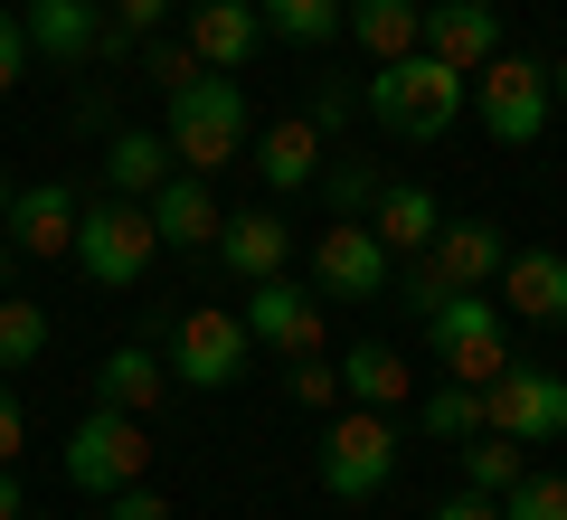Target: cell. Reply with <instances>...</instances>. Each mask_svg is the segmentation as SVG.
<instances>
[{
    "mask_svg": "<svg viewBox=\"0 0 567 520\" xmlns=\"http://www.w3.org/2000/svg\"><path fill=\"white\" fill-rule=\"evenodd\" d=\"M464 104H473V77H454L445 58H388L379 77L360 85V114L379 123V133H406V142H445L454 123H464Z\"/></svg>",
    "mask_w": 567,
    "mask_h": 520,
    "instance_id": "1",
    "label": "cell"
},
{
    "mask_svg": "<svg viewBox=\"0 0 567 520\" xmlns=\"http://www.w3.org/2000/svg\"><path fill=\"white\" fill-rule=\"evenodd\" d=\"M171 161L181 171H199V181H218L227 161H246V85L237 77H218V67H199V77H181L171 85Z\"/></svg>",
    "mask_w": 567,
    "mask_h": 520,
    "instance_id": "2",
    "label": "cell"
},
{
    "mask_svg": "<svg viewBox=\"0 0 567 520\" xmlns=\"http://www.w3.org/2000/svg\"><path fill=\"white\" fill-rule=\"evenodd\" d=\"M76 275L104 284V294H133L142 275H152V256H162V237H152V208L142 200H114V190H95V200H76Z\"/></svg>",
    "mask_w": 567,
    "mask_h": 520,
    "instance_id": "3",
    "label": "cell"
},
{
    "mask_svg": "<svg viewBox=\"0 0 567 520\" xmlns=\"http://www.w3.org/2000/svg\"><path fill=\"white\" fill-rule=\"evenodd\" d=\"M425 350H435V369L464 379V388L502 379V369H511V322H502V303H492V294H445L435 313H425Z\"/></svg>",
    "mask_w": 567,
    "mask_h": 520,
    "instance_id": "4",
    "label": "cell"
},
{
    "mask_svg": "<svg viewBox=\"0 0 567 520\" xmlns=\"http://www.w3.org/2000/svg\"><path fill=\"white\" fill-rule=\"evenodd\" d=\"M398 482V417L379 407H341L322 426V492L331 501H379Z\"/></svg>",
    "mask_w": 567,
    "mask_h": 520,
    "instance_id": "5",
    "label": "cell"
},
{
    "mask_svg": "<svg viewBox=\"0 0 567 520\" xmlns=\"http://www.w3.org/2000/svg\"><path fill=\"white\" fill-rule=\"evenodd\" d=\"M473 114H483V133L492 142H511V152H529V142L548 133V114H558V95H548V67L539 58H492V67H473Z\"/></svg>",
    "mask_w": 567,
    "mask_h": 520,
    "instance_id": "6",
    "label": "cell"
},
{
    "mask_svg": "<svg viewBox=\"0 0 567 520\" xmlns=\"http://www.w3.org/2000/svg\"><path fill=\"white\" fill-rule=\"evenodd\" d=\"M20 39L48 67H95V58H133V29H114L104 0H20Z\"/></svg>",
    "mask_w": 567,
    "mask_h": 520,
    "instance_id": "7",
    "label": "cell"
},
{
    "mask_svg": "<svg viewBox=\"0 0 567 520\" xmlns=\"http://www.w3.org/2000/svg\"><path fill=\"white\" fill-rule=\"evenodd\" d=\"M483 426L511 445H529V455H548V445L567 436V379L539 360H511L502 379H483Z\"/></svg>",
    "mask_w": 567,
    "mask_h": 520,
    "instance_id": "8",
    "label": "cell"
},
{
    "mask_svg": "<svg viewBox=\"0 0 567 520\" xmlns=\"http://www.w3.org/2000/svg\"><path fill=\"white\" fill-rule=\"evenodd\" d=\"M142 463H152V436H142V417H123V407H85L76 426H66V482L76 492H123V482H142Z\"/></svg>",
    "mask_w": 567,
    "mask_h": 520,
    "instance_id": "9",
    "label": "cell"
},
{
    "mask_svg": "<svg viewBox=\"0 0 567 520\" xmlns=\"http://www.w3.org/2000/svg\"><path fill=\"white\" fill-rule=\"evenodd\" d=\"M388 275H398V256L379 246L369 218H322V237H312V275H303L322 303H379Z\"/></svg>",
    "mask_w": 567,
    "mask_h": 520,
    "instance_id": "10",
    "label": "cell"
},
{
    "mask_svg": "<svg viewBox=\"0 0 567 520\" xmlns=\"http://www.w3.org/2000/svg\"><path fill=\"white\" fill-rule=\"evenodd\" d=\"M246 322L237 313H218V303H199V313H181L171 322V379L181 388H237L246 379Z\"/></svg>",
    "mask_w": 567,
    "mask_h": 520,
    "instance_id": "11",
    "label": "cell"
},
{
    "mask_svg": "<svg viewBox=\"0 0 567 520\" xmlns=\"http://www.w3.org/2000/svg\"><path fill=\"white\" fill-rule=\"evenodd\" d=\"M322 313L331 303L312 294L303 275H256L246 284V340H265V350H284V360H303V350H322Z\"/></svg>",
    "mask_w": 567,
    "mask_h": 520,
    "instance_id": "12",
    "label": "cell"
},
{
    "mask_svg": "<svg viewBox=\"0 0 567 520\" xmlns=\"http://www.w3.org/2000/svg\"><path fill=\"white\" fill-rule=\"evenodd\" d=\"M181 39L199 48V67L246 77V58L265 48V20H256V0H181Z\"/></svg>",
    "mask_w": 567,
    "mask_h": 520,
    "instance_id": "13",
    "label": "cell"
},
{
    "mask_svg": "<svg viewBox=\"0 0 567 520\" xmlns=\"http://www.w3.org/2000/svg\"><path fill=\"white\" fill-rule=\"evenodd\" d=\"M425 58H445L454 77H473V67L502 58V10L492 0H425Z\"/></svg>",
    "mask_w": 567,
    "mask_h": 520,
    "instance_id": "14",
    "label": "cell"
},
{
    "mask_svg": "<svg viewBox=\"0 0 567 520\" xmlns=\"http://www.w3.org/2000/svg\"><path fill=\"white\" fill-rule=\"evenodd\" d=\"M0 237L20 246V256H66L76 246V190L66 181H29L0 200Z\"/></svg>",
    "mask_w": 567,
    "mask_h": 520,
    "instance_id": "15",
    "label": "cell"
},
{
    "mask_svg": "<svg viewBox=\"0 0 567 520\" xmlns=\"http://www.w3.org/2000/svg\"><path fill=\"white\" fill-rule=\"evenodd\" d=\"M425 256H435V275H445V284H464V294H492V275L511 265V227H502V218H445Z\"/></svg>",
    "mask_w": 567,
    "mask_h": 520,
    "instance_id": "16",
    "label": "cell"
},
{
    "mask_svg": "<svg viewBox=\"0 0 567 520\" xmlns=\"http://www.w3.org/2000/svg\"><path fill=\"white\" fill-rule=\"evenodd\" d=\"M492 284H502V303H511L520 322L567 332V256H558V246H511V265H502Z\"/></svg>",
    "mask_w": 567,
    "mask_h": 520,
    "instance_id": "17",
    "label": "cell"
},
{
    "mask_svg": "<svg viewBox=\"0 0 567 520\" xmlns=\"http://www.w3.org/2000/svg\"><path fill=\"white\" fill-rule=\"evenodd\" d=\"M218 265L237 284L284 275V265H293V218H284V208H237V218H218Z\"/></svg>",
    "mask_w": 567,
    "mask_h": 520,
    "instance_id": "18",
    "label": "cell"
},
{
    "mask_svg": "<svg viewBox=\"0 0 567 520\" xmlns=\"http://www.w3.org/2000/svg\"><path fill=\"white\" fill-rule=\"evenodd\" d=\"M246 161H256V181L275 190V200H293V190L322 181V133H312L303 114H284V123H265V133L246 142Z\"/></svg>",
    "mask_w": 567,
    "mask_h": 520,
    "instance_id": "19",
    "label": "cell"
},
{
    "mask_svg": "<svg viewBox=\"0 0 567 520\" xmlns=\"http://www.w3.org/2000/svg\"><path fill=\"white\" fill-rule=\"evenodd\" d=\"M142 208H152V237H162V246H218V218H227L218 190H208L199 171H171Z\"/></svg>",
    "mask_w": 567,
    "mask_h": 520,
    "instance_id": "20",
    "label": "cell"
},
{
    "mask_svg": "<svg viewBox=\"0 0 567 520\" xmlns=\"http://www.w3.org/2000/svg\"><path fill=\"white\" fill-rule=\"evenodd\" d=\"M162 398H171V360H162V350L123 340V350H104V360H95V407H123V417H152Z\"/></svg>",
    "mask_w": 567,
    "mask_h": 520,
    "instance_id": "21",
    "label": "cell"
},
{
    "mask_svg": "<svg viewBox=\"0 0 567 520\" xmlns=\"http://www.w3.org/2000/svg\"><path fill=\"white\" fill-rule=\"evenodd\" d=\"M369 227H379L388 256H425V246H435V227H445V208H435V190H425V181H379Z\"/></svg>",
    "mask_w": 567,
    "mask_h": 520,
    "instance_id": "22",
    "label": "cell"
},
{
    "mask_svg": "<svg viewBox=\"0 0 567 520\" xmlns=\"http://www.w3.org/2000/svg\"><path fill=\"white\" fill-rule=\"evenodd\" d=\"M341 398H350V407H379V417H398V407L416 398V369H406V350H388V340L341 350Z\"/></svg>",
    "mask_w": 567,
    "mask_h": 520,
    "instance_id": "23",
    "label": "cell"
},
{
    "mask_svg": "<svg viewBox=\"0 0 567 520\" xmlns=\"http://www.w3.org/2000/svg\"><path fill=\"white\" fill-rule=\"evenodd\" d=\"M341 29L369 48V67L416 58V39H425V0H350V10H341Z\"/></svg>",
    "mask_w": 567,
    "mask_h": 520,
    "instance_id": "24",
    "label": "cell"
},
{
    "mask_svg": "<svg viewBox=\"0 0 567 520\" xmlns=\"http://www.w3.org/2000/svg\"><path fill=\"white\" fill-rule=\"evenodd\" d=\"M171 171H181V161H171L162 133H114L104 142V190H114V200H152Z\"/></svg>",
    "mask_w": 567,
    "mask_h": 520,
    "instance_id": "25",
    "label": "cell"
},
{
    "mask_svg": "<svg viewBox=\"0 0 567 520\" xmlns=\"http://www.w3.org/2000/svg\"><path fill=\"white\" fill-rule=\"evenodd\" d=\"M416 436H435V445H464V436H483V388H464V379H435V388H416Z\"/></svg>",
    "mask_w": 567,
    "mask_h": 520,
    "instance_id": "26",
    "label": "cell"
},
{
    "mask_svg": "<svg viewBox=\"0 0 567 520\" xmlns=\"http://www.w3.org/2000/svg\"><path fill=\"white\" fill-rule=\"evenodd\" d=\"M454 463H464V492H492V501H502L511 482L529 473V445H511V436H492V426H483V436L454 445Z\"/></svg>",
    "mask_w": 567,
    "mask_h": 520,
    "instance_id": "27",
    "label": "cell"
},
{
    "mask_svg": "<svg viewBox=\"0 0 567 520\" xmlns=\"http://www.w3.org/2000/svg\"><path fill=\"white\" fill-rule=\"evenodd\" d=\"M341 10L350 0H256L265 39H293V48H331L341 39Z\"/></svg>",
    "mask_w": 567,
    "mask_h": 520,
    "instance_id": "28",
    "label": "cell"
},
{
    "mask_svg": "<svg viewBox=\"0 0 567 520\" xmlns=\"http://www.w3.org/2000/svg\"><path fill=\"white\" fill-rule=\"evenodd\" d=\"M39 350H48V303L0 294V369H29Z\"/></svg>",
    "mask_w": 567,
    "mask_h": 520,
    "instance_id": "29",
    "label": "cell"
},
{
    "mask_svg": "<svg viewBox=\"0 0 567 520\" xmlns=\"http://www.w3.org/2000/svg\"><path fill=\"white\" fill-rule=\"evenodd\" d=\"M284 398H293V407H312V417H331V407H341V360H322V350L284 360Z\"/></svg>",
    "mask_w": 567,
    "mask_h": 520,
    "instance_id": "30",
    "label": "cell"
},
{
    "mask_svg": "<svg viewBox=\"0 0 567 520\" xmlns=\"http://www.w3.org/2000/svg\"><path fill=\"white\" fill-rule=\"evenodd\" d=\"M502 520H567V473H539V463H529L502 492Z\"/></svg>",
    "mask_w": 567,
    "mask_h": 520,
    "instance_id": "31",
    "label": "cell"
},
{
    "mask_svg": "<svg viewBox=\"0 0 567 520\" xmlns=\"http://www.w3.org/2000/svg\"><path fill=\"white\" fill-rule=\"evenodd\" d=\"M388 294H398L406 303V313H435V303H445V294H464V284H445V275H435V256H398V275H388Z\"/></svg>",
    "mask_w": 567,
    "mask_h": 520,
    "instance_id": "32",
    "label": "cell"
},
{
    "mask_svg": "<svg viewBox=\"0 0 567 520\" xmlns=\"http://www.w3.org/2000/svg\"><path fill=\"white\" fill-rule=\"evenodd\" d=\"M322 200H331V218H369V200H379V171H369V161H331Z\"/></svg>",
    "mask_w": 567,
    "mask_h": 520,
    "instance_id": "33",
    "label": "cell"
},
{
    "mask_svg": "<svg viewBox=\"0 0 567 520\" xmlns=\"http://www.w3.org/2000/svg\"><path fill=\"white\" fill-rule=\"evenodd\" d=\"M142 67H152V85L171 95L181 77H199V48H189V39H152V58H142Z\"/></svg>",
    "mask_w": 567,
    "mask_h": 520,
    "instance_id": "34",
    "label": "cell"
},
{
    "mask_svg": "<svg viewBox=\"0 0 567 520\" xmlns=\"http://www.w3.org/2000/svg\"><path fill=\"white\" fill-rule=\"evenodd\" d=\"M104 520H171V501L152 482H123V492H104Z\"/></svg>",
    "mask_w": 567,
    "mask_h": 520,
    "instance_id": "35",
    "label": "cell"
},
{
    "mask_svg": "<svg viewBox=\"0 0 567 520\" xmlns=\"http://www.w3.org/2000/svg\"><path fill=\"white\" fill-rule=\"evenodd\" d=\"M350 114H360V95H350V85H322V95H312V114H303V123H312V133L331 142V133H341Z\"/></svg>",
    "mask_w": 567,
    "mask_h": 520,
    "instance_id": "36",
    "label": "cell"
},
{
    "mask_svg": "<svg viewBox=\"0 0 567 520\" xmlns=\"http://www.w3.org/2000/svg\"><path fill=\"white\" fill-rule=\"evenodd\" d=\"M104 10H114V29H133V39H152V29H162L171 10H181V0H104Z\"/></svg>",
    "mask_w": 567,
    "mask_h": 520,
    "instance_id": "37",
    "label": "cell"
},
{
    "mask_svg": "<svg viewBox=\"0 0 567 520\" xmlns=\"http://www.w3.org/2000/svg\"><path fill=\"white\" fill-rule=\"evenodd\" d=\"M20 67H29V39H20V10H0V95L20 85Z\"/></svg>",
    "mask_w": 567,
    "mask_h": 520,
    "instance_id": "38",
    "label": "cell"
},
{
    "mask_svg": "<svg viewBox=\"0 0 567 520\" xmlns=\"http://www.w3.org/2000/svg\"><path fill=\"white\" fill-rule=\"evenodd\" d=\"M20 445H29V417H20V398L0 388V463H20Z\"/></svg>",
    "mask_w": 567,
    "mask_h": 520,
    "instance_id": "39",
    "label": "cell"
},
{
    "mask_svg": "<svg viewBox=\"0 0 567 520\" xmlns=\"http://www.w3.org/2000/svg\"><path fill=\"white\" fill-rule=\"evenodd\" d=\"M435 520H502V501L492 492H454V501H435Z\"/></svg>",
    "mask_w": 567,
    "mask_h": 520,
    "instance_id": "40",
    "label": "cell"
},
{
    "mask_svg": "<svg viewBox=\"0 0 567 520\" xmlns=\"http://www.w3.org/2000/svg\"><path fill=\"white\" fill-rule=\"evenodd\" d=\"M29 511V482H20V463H0V520H20Z\"/></svg>",
    "mask_w": 567,
    "mask_h": 520,
    "instance_id": "41",
    "label": "cell"
},
{
    "mask_svg": "<svg viewBox=\"0 0 567 520\" xmlns=\"http://www.w3.org/2000/svg\"><path fill=\"white\" fill-rule=\"evenodd\" d=\"M548 95H558V104H567V58H548Z\"/></svg>",
    "mask_w": 567,
    "mask_h": 520,
    "instance_id": "42",
    "label": "cell"
},
{
    "mask_svg": "<svg viewBox=\"0 0 567 520\" xmlns=\"http://www.w3.org/2000/svg\"><path fill=\"white\" fill-rule=\"evenodd\" d=\"M0 294H10V237H0Z\"/></svg>",
    "mask_w": 567,
    "mask_h": 520,
    "instance_id": "43",
    "label": "cell"
}]
</instances>
